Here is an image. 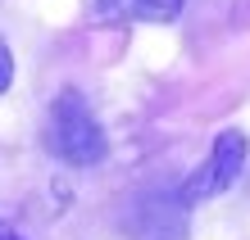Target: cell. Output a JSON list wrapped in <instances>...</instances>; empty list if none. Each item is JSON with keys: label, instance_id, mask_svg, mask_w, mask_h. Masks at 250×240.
Segmentation results:
<instances>
[{"label": "cell", "instance_id": "cell-3", "mask_svg": "<svg viewBox=\"0 0 250 240\" xmlns=\"http://www.w3.org/2000/svg\"><path fill=\"white\" fill-rule=\"evenodd\" d=\"M187 208L191 204L178 190H146L132 200L123 227L132 240H187V227H191Z\"/></svg>", "mask_w": 250, "mask_h": 240}, {"label": "cell", "instance_id": "cell-1", "mask_svg": "<svg viewBox=\"0 0 250 240\" xmlns=\"http://www.w3.org/2000/svg\"><path fill=\"white\" fill-rule=\"evenodd\" d=\"M41 141H46V149H50L55 159H64L68 168H91V163H100V159H105V149H109L105 127L96 123L86 95L73 91V86H64V91L50 100Z\"/></svg>", "mask_w": 250, "mask_h": 240}, {"label": "cell", "instance_id": "cell-2", "mask_svg": "<svg viewBox=\"0 0 250 240\" xmlns=\"http://www.w3.org/2000/svg\"><path fill=\"white\" fill-rule=\"evenodd\" d=\"M241 168H246V131L228 127V131H218V136H214L209 159H205L200 168H196V172H191L187 182L178 186V195H182L187 204L214 200V195H223V190L241 177Z\"/></svg>", "mask_w": 250, "mask_h": 240}, {"label": "cell", "instance_id": "cell-6", "mask_svg": "<svg viewBox=\"0 0 250 240\" xmlns=\"http://www.w3.org/2000/svg\"><path fill=\"white\" fill-rule=\"evenodd\" d=\"M0 240H23V236H19V231H9L5 222H0Z\"/></svg>", "mask_w": 250, "mask_h": 240}, {"label": "cell", "instance_id": "cell-4", "mask_svg": "<svg viewBox=\"0 0 250 240\" xmlns=\"http://www.w3.org/2000/svg\"><path fill=\"white\" fill-rule=\"evenodd\" d=\"M187 0H96L100 23H173Z\"/></svg>", "mask_w": 250, "mask_h": 240}, {"label": "cell", "instance_id": "cell-5", "mask_svg": "<svg viewBox=\"0 0 250 240\" xmlns=\"http://www.w3.org/2000/svg\"><path fill=\"white\" fill-rule=\"evenodd\" d=\"M9 82H14V55H9L5 41H0V91H9Z\"/></svg>", "mask_w": 250, "mask_h": 240}]
</instances>
